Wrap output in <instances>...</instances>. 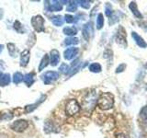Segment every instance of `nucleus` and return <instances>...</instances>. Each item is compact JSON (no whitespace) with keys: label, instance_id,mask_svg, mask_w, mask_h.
Listing matches in <instances>:
<instances>
[{"label":"nucleus","instance_id":"nucleus-1","mask_svg":"<svg viewBox=\"0 0 147 138\" xmlns=\"http://www.w3.org/2000/svg\"><path fill=\"white\" fill-rule=\"evenodd\" d=\"M96 103H98V106L100 110H110L114 106V97L111 93H109V92L102 93L98 99Z\"/></svg>","mask_w":147,"mask_h":138},{"label":"nucleus","instance_id":"nucleus-2","mask_svg":"<svg viewBox=\"0 0 147 138\" xmlns=\"http://www.w3.org/2000/svg\"><path fill=\"white\" fill-rule=\"evenodd\" d=\"M96 101H98V94L96 91H91L83 99V107L85 110H91L94 109Z\"/></svg>","mask_w":147,"mask_h":138},{"label":"nucleus","instance_id":"nucleus-3","mask_svg":"<svg viewBox=\"0 0 147 138\" xmlns=\"http://www.w3.org/2000/svg\"><path fill=\"white\" fill-rule=\"evenodd\" d=\"M80 110V105L76 99H69L65 104V113L69 116L76 114Z\"/></svg>","mask_w":147,"mask_h":138},{"label":"nucleus","instance_id":"nucleus-4","mask_svg":"<svg viewBox=\"0 0 147 138\" xmlns=\"http://www.w3.org/2000/svg\"><path fill=\"white\" fill-rule=\"evenodd\" d=\"M31 25L37 32L44 30V18L41 15H36L31 18Z\"/></svg>","mask_w":147,"mask_h":138},{"label":"nucleus","instance_id":"nucleus-5","mask_svg":"<svg viewBox=\"0 0 147 138\" xmlns=\"http://www.w3.org/2000/svg\"><path fill=\"white\" fill-rule=\"evenodd\" d=\"M59 78V74L55 71H48L41 76V79L45 85H50Z\"/></svg>","mask_w":147,"mask_h":138},{"label":"nucleus","instance_id":"nucleus-6","mask_svg":"<svg viewBox=\"0 0 147 138\" xmlns=\"http://www.w3.org/2000/svg\"><path fill=\"white\" fill-rule=\"evenodd\" d=\"M28 125H29V122H28V121H26V120H17V121L14 122L12 124H11V129L13 131H15L17 133H22L24 132Z\"/></svg>","mask_w":147,"mask_h":138},{"label":"nucleus","instance_id":"nucleus-7","mask_svg":"<svg viewBox=\"0 0 147 138\" xmlns=\"http://www.w3.org/2000/svg\"><path fill=\"white\" fill-rule=\"evenodd\" d=\"M82 33L83 37L85 38V40L89 41L91 39V37L94 34V27H93V23L91 21L86 23V24L83 26L82 29Z\"/></svg>","mask_w":147,"mask_h":138},{"label":"nucleus","instance_id":"nucleus-8","mask_svg":"<svg viewBox=\"0 0 147 138\" xmlns=\"http://www.w3.org/2000/svg\"><path fill=\"white\" fill-rule=\"evenodd\" d=\"M78 52H79V49L76 48V47L67 48L63 52V57L65 58L66 60H72L78 54Z\"/></svg>","mask_w":147,"mask_h":138},{"label":"nucleus","instance_id":"nucleus-9","mask_svg":"<svg viewBox=\"0 0 147 138\" xmlns=\"http://www.w3.org/2000/svg\"><path fill=\"white\" fill-rule=\"evenodd\" d=\"M60 62V53L58 50H52L50 52V63L53 66H56Z\"/></svg>","mask_w":147,"mask_h":138},{"label":"nucleus","instance_id":"nucleus-10","mask_svg":"<svg viewBox=\"0 0 147 138\" xmlns=\"http://www.w3.org/2000/svg\"><path fill=\"white\" fill-rule=\"evenodd\" d=\"M30 53L29 50H24L23 52L20 53V66L22 67H25L28 66V64L30 62Z\"/></svg>","mask_w":147,"mask_h":138},{"label":"nucleus","instance_id":"nucleus-11","mask_svg":"<svg viewBox=\"0 0 147 138\" xmlns=\"http://www.w3.org/2000/svg\"><path fill=\"white\" fill-rule=\"evenodd\" d=\"M131 37H132V39L135 41L136 44L139 46V47H141V48H146L147 47V43L144 41V40L137 33V32L132 31L131 32Z\"/></svg>","mask_w":147,"mask_h":138},{"label":"nucleus","instance_id":"nucleus-12","mask_svg":"<svg viewBox=\"0 0 147 138\" xmlns=\"http://www.w3.org/2000/svg\"><path fill=\"white\" fill-rule=\"evenodd\" d=\"M45 99H46V96H45V95H42V97H41L40 99H39L38 100H37L35 103L26 106V108H25V112H26L27 113H30V112H33V110H34L37 107H38V106H39L41 102H43Z\"/></svg>","mask_w":147,"mask_h":138},{"label":"nucleus","instance_id":"nucleus-13","mask_svg":"<svg viewBox=\"0 0 147 138\" xmlns=\"http://www.w3.org/2000/svg\"><path fill=\"white\" fill-rule=\"evenodd\" d=\"M34 76H35V74L33 72H30V73H28L27 75H25L23 76V81L25 82V84L27 87H31L33 85L34 83Z\"/></svg>","mask_w":147,"mask_h":138},{"label":"nucleus","instance_id":"nucleus-14","mask_svg":"<svg viewBox=\"0 0 147 138\" xmlns=\"http://www.w3.org/2000/svg\"><path fill=\"white\" fill-rule=\"evenodd\" d=\"M11 82V77L9 74H0V87H6Z\"/></svg>","mask_w":147,"mask_h":138},{"label":"nucleus","instance_id":"nucleus-15","mask_svg":"<svg viewBox=\"0 0 147 138\" xmlns=\"http://www.w3.org/2000/svg\"><path fill=\"white\" fill-rule=\"evenodd\" d=\"M129 8L131 9V13H132L133 15H134L136 18H142V15L141 14V12L139 11V9H138V7H137L136 2H134V1L131 2L130 5H129Z\"/></svg>","mask_w":147,"mask_h":138},{"label":"nucleus","instance_id":"nucleus-16","mask_svg":"<svg viewBox=\"0 0 147 138\" xmlns=\"http://www.w3.org/2000/svg\"><path fill=\"white\" fill-rule=\"evenodd\" d=\"M116 41H117L118 43L126 46L127 45V43H126V32L124 30H123V32H121V30H119L118 34L116 36Z\"/></svg>","mask_w":147,"mask_h":138},{"label":"nucleus","instance_id":"nucleus-17","mask_svg":"<svg viewBox=\"0 0 147 138\" xmlns=\"http://www.w3.org/2000/svg\"><path fill=\"white\" fill-rule=\"evenodd\" d=\"M53 4L49 5L48 7V10L50 12H56V11H61L63 9L62 4H60L59 1H53Z\"/></svg>","mask_w":147,"mask_h":138},{"label":"nucleus","instance_id":"nucleus-18","mask_svg":"<svg viewBox=\"0 0 147 138\" xmlns=\"http://www.w3.org/2000/svg\"><path fill=\"white\" fill-rule=\"evenodd\" d=\"M49 63H50V56L48 53H46L44 54V56L42 57V59H41V61H40V64L39 66V71L41 72L45 67H47L49 66Z\"/></svg>","mask_w":147,"mask_h":138},{"label":"nucleus","instance_id":"nucleus-19","mask_svg":"<svg viewBox=\"0 0 147 138\" xmlns=\"http://www.w3.org/2000/svg\"><path fill=\"white\" fill-rule=\"evenodd\" d=\"M63 34H65L69 37H73L77 33V29L75 26L65 27V28H63Z\"/></svg>","mask_w":147,"mask_h":138},{"label":"nucleus","instance_id":"nucleus-20","mask_svg":"<svg viewBox=\"0 0 147 138\" xmlns=\"http://www.w3.org/2000/svg\"><path fill=\"white\" fill-rule=\"evenodd\" d=\"M51 20H52L53 24L54 26H57V27H60L63 24V17L61 16V15H57V16H53L51 18Z\"/></svg>","mask_w":147,"mask_h":138},{"label":"nucleus","instance_id":"nucleus-21","mask_svg":"<svg viewBox=\"0 0 147 138\" xmlns=\"http://www.w3.org/2000/svg\"><path fill=\"white\" fill-rule=\"evenodd\" d=\"M64 45L66 46H70V45H76L79 43V39L76 38V37H68L63 41Z\"/></svg>","mask_w":147,"mask_h":138},{"label":"nucleus","instance_id":"nucleus-22","mask_svg":"<svg viewBox=\"0 0 147 138\" xmlns=\"http://www.w3.org/2000/svg\"><path fill=\"white\" fill-rule=\"evenodd\" d=\"M76 10H77V2L76 1H68L66 11H68V12H76Z\"/></svg>","mask_w":147,"mask_h":138},{"label":"nucleus","instance_id":"nucleus-23","mask_svg":"<svg viewBox=\"0 0 147 138\" xmlns=\"http://www.w3.org/2000/svg\"><path fill=\"white\" fill-rule=\"evenodd\" d=\"M23 76H23L20 72H16L13 75V77H12L13 83H15V84H20V82L23 81Z\"/></svg>","mask_w":147,"mask_h":138},{"label":"nucleus","instance_id":"nucleus-24","mask_svg":"<svg viewBox=\"0 0 147 138\" xmlns=\"http://www.w3.org/2000/svg\"><path fill=\"white\" fill-rule=\"evenodd\" d=\"M103 26H104V17L103 14L99 13L98 15V18H96V29L101 30Z\"/></svg>","mask_w":147,"mask_h":138},{"label":"nucleus","instance_id":"nucleus-25","mask_svg":"<svg viewBox=\"0 0 147 138\" xmlns=\"http://www.w3.org/2000/svg\"><path fill=\"white\" fill-rule=\"evenodd\" d=\"M101 69H102V67L98 63H93L89 66V71L93 73H99L101 72Z\"/></svg>","mask_w":147,"mask_h":138},{"label":"nucleus","instance_id":"nucleus-26","mask_svg":"<svg viewBox=\"0 0 147 138\" xmlns=\"http://www.w3.org/2000/svg\"><path fill=\"white\" fill-rule=\"evenodd\" d=\"M7 50H8L9 54H10V56H13V57L17 56V49L14 43H7Z\"/></svg>","mask_w":147,"mask_h":138},{"label":"nucleus","instance_id":"nucleus-27","mask_svg":"<svg viewBox=\"0 0 147 138\" xmlns=\"http://www.w3.org/2000/svg\"><path fill=\"white\" fill-rule=\"evenodd\" d=\"M53 122H51V121H46V122H45V124H44V131L47 133H52L53 131H54L53 130Z\"/></svg>","mask_w":147,"mask_h":138},{"label":"nucleus","instance_id":"nucleus-28","mask_svg":"<svg viewBox=\"0 0 147 138\" xmlns=\"http://www.w3.org/2000/svg\"><path fill=\"white\" fill-rule=\"evenodd\" d=\"M13 118V115L10 112H1L0 113V121H7V120H11Z\"/></svg>","mask_w":147,"mask_h":138},{"label":"nucleus","instance_id":"nucleus-29","mask_svg":"<svg viewBox=\"0 0 147 138\" xmlns=\"http://www.w3.org/2000/svg\"><path fill=\"white\" fill-rule=\"evenodd\" d=\"M119 13H114V14H112L111 16L109 17V25H113L114 23H116V22H118L119 21Z\"/></svg>","mask_w":147,"mask_h":138},{"label":"nucleus","instance_id":"nucleus-30","mask_svg":"<svg viewBox=\"0 0 147 138\" xmlns=\"http://www.w3.org/2000/svg\"><path fill=\"white\" fill-rule=\"evenodd\" d=\"M76 2L85 9H88L90 7V1H87V0H81V1H76Z\"/></svg>","mask_w":147,"mask_h":138},{"label":"nucleus","instance_id":"nucleus-31","mask_svg":"<svg viewBox=\"0 0 147 138\" xmlns=\"http://www.w3.org/2000/svg\"><path fill=\"white\" fill-rule=\"evenodd\" d=\"M69 66H67L66 64H61V66L59 67V70H60V72L61 73H63V74H64V75H66V74H68L69 73Z\"/></svg>","mask_w":147,"mask_h":138},{"label":"nucleus","instance_id":"nucleus-32","mask_svg":"<svg viewBox=\"0 0 147 138\" xmlns=\"http://www.w3.org/2000/svg\"><path fill=\"white\" fill-rule=\"evenodd\" d=\"M140 117L144 120H147V106L144 107L140 112Z\"/></svg>","mask_w":147,"mask_h":138},{"label":"nucleus","instance_id":"nucleus-33","mask_svg":"<svg viewBox=\"0 0 147 138\" xmlns=\"http://www.w3.org/2000/svg\"><path fill=\"white\" fill-rule=\"evenodd\" d=\"M64 20H65V22L70 24V23L75 22V17L72 15H69V14H66V15L64 16Z\"/></svg>","mask_w":147,"mask_h":138},{"label":"nucleus","instance_id":"nucleus-34","mask_svg":"<svg viewBox=\"0 0 147 138\" xmlns=\"http://www.w3.org/2000/svg\"><path fill=\"white\" fill-rule=\"evenodd\" d=\"M105 13H106V16H108V17H110L112 15V8H111V6H110L109 4L106 5Z\"/></svg>","mask_w":147,"mask_h":138},{"label":"nucleus","instance_id":"nucleus-35","mask_svg":"<svg viewBox=\"0 0 147 138\" xmlns=\"http://www.w3.org/2000/svg\"><path fill=\"white\" fill-rule=\"evenodd\" d=\"M125 68H126V64H119V66L116 69V73H121V72H123L124 70H125Z\"/></svg>","mask_w":147,"mask_h":138},{"label":"nucleus","instance_id":"nucleus-36","mask_svg":"<svg viewBox=\"0 0 147 138\" xmlns=\"http://www.w3.org/2000/svg\"><path fill=\"white\" fill-rule=\"evenodd\" d=\"M14 28H15V30L17 31H20V29H21V24L20 21H15V23H14Z\"/></svg>","mask_w":147,"mask_h":138},{"label":"nucleus","instance_id":"nucleus-37","mask_svg":"<svg viewBox=\"0 0 147 138\" xmlns=\"http://www.w3.org/2000/svg\"><path fill=\"white\" fill-rule=\"evenodd\" d=\"M117 138H128L125 135H123V133H119V135H118Z\"/></svg>","mask_w":147,"mask_h":138},{"label":"nucleus","instance_id":"nucleus-38","mask_svg":"<svg viewBox=\"0 0 147 138\" xmlns=\"http://www.w3.org/2000/svg\"><path fill=\"white\" fill-rule=\"evenodd\" d=\"M3 15H4V11L2 8H0V20H2L3 18Z\"/></svg>","mask_w":147,"mask_h":138},{"label":"nucleus","instance_id":"nucleus-39","mask_svg":"<svg viewBox=\"0 0 147 138\" xmlns=\"http://www.w3.org/2000/svg\"><path fill=\"white\" fill-rule=\"evenodd\" d=\"M0 138H8L6 133H0Z\"/></svg>","mask_w":147,"mask_h":138},{"label":"nucleus","instance_id":"nucleus-40","mask_svg":"<svg viewBox=\"0 0 147 138\" xmlns=\"http://www.w3.org/2000/svg\"><path fill=\"white\" fill-rule=\"evenodd\" d=\"M3 49H4V45H2V44H0V53H2V51H3Z\"/></svg>","mask_w":147,"mask_h":138},{"label":"nucleus","instance_id":"nucleus-41","mask_svg":"<svg viewBox=\"0 0 147 138\" xmlns=\"http://www.w3.org/2000/svg\"><path fill=\"white\" fill-rule=\"evenodd\" d=\"M145 66V68H146V69H147V63H146V64H145V66Z\"/></svg>","mask_w":147,"mask_h":138}]
</instances>
